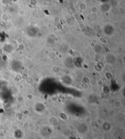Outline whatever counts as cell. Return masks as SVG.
Masks as SVG:
<instances>
[{"label":"cell","instance_id":"obj_5","mask_svg":"<svg viewBox=\"0 0 125 139\" xmlns=\"http://www.w3.org/2000/svg\"><path fill=\"white\" fill-rule=\"evenodd\" d=\"M103 83V81L102 80H99L98 82H97V85L99 86H101V85Z\"/></svg>","mask_w":125,"mask_h":139},{"label":"cell","instance_id":"obj_1","mask_svg":"<svg viewBox=\"0 0 125 139\" xmlns=\"http://www.w3.org/2000/svg\"><path fill=\"white\" fill-rule=\"evenodd\" d=\"M82 80L83 81V82L84 84H86L87 85L89 84L90 83V78L88 76H84L82 78Z\"/></svg>","mask_w":125,"mask_h":139},{"label":"cell","instance_id":"obj_3","mask_svg":"<svg viewBox=\"0 0 125 139\" xmlns=\"http://www.w3.org/2000/svg\"><path fill=\"white\" fill-rule=\"evenodd\" d=\"M52 70H53V71L54 73H58L60 71L59 68L58 67H57V66H56L53 67Z\"/></svg>","mask_w":125,"mask_h":139},{"label":"cell","instance_id":"obj_2","mask_svg":"<svg viewBox=\"0 0 125 139\" xmlns=\"http://www.w3.org/2000/svg\"><path fill=\"white\" fill-rule=\"evenodd\" d=\"M122 102L120 100H118V101L115 102L114 103V106L116 108H119L120 107H121V106H122Z\"/></svg>","mask_w":125,"mask_h":139},{"label":"cell","instance_id":"obj_4","mask_svg":"<svg viewBox=\"0 0 125 139\" xmlns=\"http://www.w3.org/2000/svg\"><path fill=\"white\" fill-rule=\"evenodd\" d=\"M114 102H115L114 101V99H110L108 101V103L109 104H114Z\"/></svg>","mask_w":125,"mask_h":139}]
</instances>
